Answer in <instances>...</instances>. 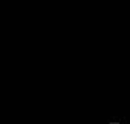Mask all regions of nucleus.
Segmentation results:
<instances>
[{"instance_id": "obj_1", "label": "nucleus", "mask_w": 130, "mask_h": 124, "mask_svg": "<svg viewBox=\"0 0 130 124\" xmlns=\"http://www.w3.org/2000/svg\"><path fill=\"white\" fill-rule=\"evenodd\" d=\"M112 124H116V122H112Z\"/></svg>"}]
</instances>
